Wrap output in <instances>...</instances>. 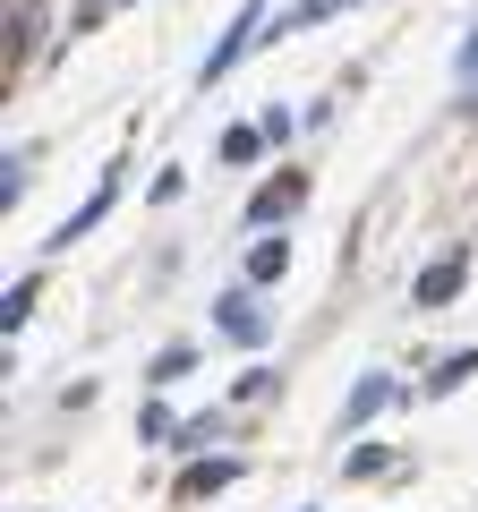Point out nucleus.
<instances>
[{
  "label": "nucleus",
  "mask_w": 478,
  "mask_h": 512,
  "mask_svg": "<svg viewBox=\"0 0 478 512\" xmlns=\"http://www.w3.org/2000/svg\"><path fill=\"white\" fill-rule=\"evenodd\" d=\"M461 282H470V248H444L436 265H427V274L410 282V299H419V308H444V299H453Z\"/></svg>",
  "instance_id": "f257e3e1"
},
{
  "label": "nucleus",
  "mask_w": 478,
  "mask_h": 512,
  "mask_svg": "<svg viewBox=\"0 0 478 512\" xmlns=\"http://www.w3.org/2000/svg\"><path fill=\"white\" fill-rule=\"evenodd\" d=\"M214 308H222V316H214V325H222V333H231V342H239V350H257V342H265V333H274V325H265V308H257V291H222V299H214Z\"/></svg>",
  "instance_id": "f03ea898"
},
{
  "label": "nucleus",
  "mask_w": 478,
  "mask_h": 512,
  "mask_svg": "<svg viewBox=\"0 0 478 512\" xmlns=\"http://www.w3.org/2000/svg\"><path fill=\"white\" fill-rule=\"evenodd\" d=\"M257 26H265V9H257V0H248V9H239V18H231V35H222L214 52H205V69H197L205 86H214V77H231V60L248 52V43H257Z\"/></svg>",
  "instance_id": "7ed1b4c3"
},
{
  "label": "nucleus",
  "mask_w": 478,
  "mask_h": 512,
  "mask_svg": "<svg viewBox=\"0 0 478 512\" xmlns=\"http://www.w3.org/2000/svg\"><path fill=\"white\" fill-rule=\"evenodd\" d=\"M299 197H308V180H299V171H282V180H265L257 197H248V222H282Z\"/></svg>",
  "instance_id": "20e7f679"
},
{
  "label": "nucleus",
  "mask_w": 478,
  "mask_h": 512,
  "mask_svg": "<svg viewBox=\"0 0 478 512\" xmlns=\"http://www.w3.org/2000/svg\"><path fill=\"white\" fill-rule=\"evenodd\" d=\"M385 402H393V376H368V384H350V402H342V436H350V427H368Z\"/></svg>",
  "instance_id": "39448f33"
},
{
  "label": "nucleus",
  "mask_w": 478,
  "mask_h": 512,
  "mask_svg": "<svg viewBox=\"0 0 478 512\" xmlns=\"http://www.w3.org/2000/svg\"><path fill=\"white\" fill-rule=\"evenodd\" d=\"M103 205H111V180H103V188H94V197H86V205H77V214L60 222V231H52V248H77V239H86L94 222H103Z\"/></svg>",
  "instance_id": "423d86ee"
},
{
  "label": "nucleus",
  "mask_w": 478,
  "mask_h": 512,
  "mask_svg": "<svg viewBox=\"0 0 478 512\" xmlns=\"http://www.w3.org/2000/svg\"><path fill=\"white\" fill-rule=\"evenodd\" d=\"M282 265H291V239H257L248 248V282H282Z\"/></svg>",
  "instance_id": "0eeeda50"
},
{
  "label": "nucleus",
  "mask_w": 478,
  "mask_h": 512,
  "mask_svg": "<svg viewBox=\"0 0 478 512\" xmlns=\"http://www.w3.org/2000/svg\"><path fill=\"white\" fill-rule=\"evenodd\" d=\"M239 478V461H197V470L180 478V495H214V487H231Z\"/></svg>",
  "instance_id": "6e6552de"
},
{
  "label": "nucleus",
  "mask_w": 478,
  "mask_h": 512,
  "mask_svg": "<svg viewBox=\"0 0 478 512\" xmlns=\"http://www.w3.org/2000/svg\"><path fill=\"white\" fill-rule=\"evenodd\" d=\"M26 316H35V282H9V291H0V325L18 333Z\"/></svg>",
  "instance_id": "1a4fd4ad"
},
{
  "label": "nucleus",
  "mask_w": 478,
  "mask_h": 512,
  "mask_svg": "<svg viewBox=\"0 0 478 512\" xmlns=\"http://www.w3.org/2000/svg\"><path fill=\"white\" fill-rule=\"evenodd\" d=\"M461 376H478V350H461V359H444V367H436V376H427V393H453V384H461Z\"/></svg>",
  "instance_id": "9d476101"
},
{
  "label": "nucleus",
  "mask_w": 478,
  "mask_h": 512,
  "mask_svg": "<svg viewBox=\"0 0 478 512\" xmlns=\"http://www.w3.org/2000/svg\"><path fill=\"white\" fill-rule=\"evenodd\" d=\"M188 367H197V350H188V342H180V350H163V359H154V376H146V384H180V376H188Z\"/></svg>",
  "instance_id": "9b49d317"
},
{
  "label": "nucleus",
  "mask_w": 478,
  "mask_h": 512,
  "mask_svg": "<svg viewBox=\"0 0 478 512\" xmlns=\"http://www.w3.org/2000/svg\"><path fill=\"white\" fill-rule=\"evenodd\" d=\"M222 163H257V128H231L222 137Z\"/></svg>",
  "instance_id": "f8f14e48"
},
{
  "label": "nucleus",
  "mask_w": 478,
  "mask_h": 512,
  "mask_svg": "<svg viewBox=\"0 0 478 512\" xmlns=\"http://www.w3.org/2000/svg\"><path fill=\"white\" fill-rule=\"evenodd\" d=\"M9 197H26V154H9V163H0V205Z\"/></svg>",
  "instance_id": "ddd939ff"
},
{
  "label": "nucleus",
  "mask_w": 478,
  "mask_h": 512,
  "mask_svg": "<svg viewBox=\"0 0 478 512\" xmlns=\"http://www.w3.org/2000/svg\"><path fill=\"white\" fill-rule=\"evenodd\" d=\"M325 9H342V0H299V9H291V26H308V18H325Z\"/></svg>",
  "instance_id": "4468645a"
},
{
  "label": "nucleus",
  "mask_w": 478,
  "mask_h": 512,
  "mask_svg": "<svg viewBox=\"0 0 478 512\" xmlns=\"http://www.w3.org/2000/svg\"><path fill=\"white\" fill-rule=\"evenodd\" d=\"M461 77H478V35H470V43H461Z\"/></svg>",
  "instance_id": "2eb2a0df"
}]
</instances>
